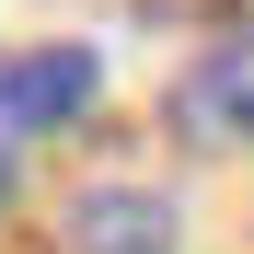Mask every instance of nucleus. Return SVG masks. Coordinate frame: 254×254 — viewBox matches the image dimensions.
<instances>
[{"label": "nucleus", "mask_w": 254, "mask_h": 254, "mask_svg": "<svg viewBox=\"0 0 254 254\" xmlns=\"http://www.w3.org/2000/svg\"><path fill=\"white\" fill-rule=\"evenodd\" d=\"M93 104H104V47H81V35L0 47V139H58Z\"/></svg>", "instance_id": "obj_3"}, {"label": "nucleus", "mask_w": 254, "mask_h": 254, "mask_svg": "<svg viewBox=\"0 0 254 254\" xmlns=\"http://www.w3.org/2000/svg\"><path fill=\"white\" fill-rule=\"evenodd\" d=\"M139 12H174V23H220V12H254V0H139Z\"/></svg>", "instance_id": "obj_4"}, {"label": "nucleus", "mask_w": 254, "mask_h": 254, "mask_svg": "<svg viewBox=\"0 0 254 254\" xmlns=\"http://www.w3.org/2000/svg\"><path fill=\"white\" fill-rule=\"evenodd\" d=\"M162 139L196 174H254V12H220L208 47L162 69Z\"/></svg>", "instance_id": "obj_1"}, {"label": "nucleus", "mask_w": 254, "mask_h": 254, "mask_svg": "<svg viewBox=\"0 0 254 254\" xmlns=\"http://www.w3.org/2000/svg\"><path fill=\"white\" fill-rule=\"evenodd\" d=\"M58 254H196V208L162 174H81L58 185Z\"/></svg>", "instance_id": "obj_2"}, {"label": "nucleus", "mask_w": 254, "mask_h": 254, "mask_svg": "<svg viewBox=\"0 0 254 254\" xmlns=\"http://www.w3.org/2000/svg\"><path fill=\"white\" fill-rule=\"evenodd\" d=\"M23 208V139H0V220Z\"/></svg>", "instance_id": "obj_5"}]
</instances>
